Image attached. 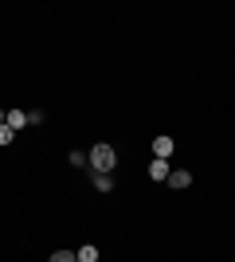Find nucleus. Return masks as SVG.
Returning <instances> with one entry per match:
<instances>
[{
	"instance_id": "f257e3e1",
	"label": "nucleus",
	"mask_w": 235,
	"mask_h": 262,
	"mask_svg": "<svg viewBox=\"0 0 235 262\" xmlns=\"http://www.w3.org/2000/svg\"><path fill=\"white\" fill-rule=\"evenodd\" d=\"M87 164L94 168V172H114V168H118V149H114V145H106V141H98V145L87 153Z\"/></svg>"
},
{
	"instance_id": "f03ea898",
	"label": "nucleus",
	"mask_w": 235,
	"mask_h": 262,
	"mask_svg": "<svg viewBox=\"0 0 235 262\" xmlns=\"http://www.w3.org/2000/svg\"><path fill=\"white\" fill-rule=\"evenodd\" d=\"M173 149H177V145H173V137H153V157H157V161H168V157H173Z\"/></svg>"
},
{
	"instance_id": "7ed1b4c3",
	"label": "nucleus",
	"mask_w": 235,
	"mask_h": 262,
	"mask_svg": "<svg viewBox=\"0 0 235 262\" xmlns=\"http://www.w3.org/2000/svg\"><path fill=\"white\" fill-rule=\"evenodd\" d=\"M90 184L98 188L102 196H110L114 192V172H90Z\"/></svg>"
},
{
	"instance_id": "20e7f679",
	"label": "nucleus",
	"mask_w": 235,
	"mask_h": 262,
	"mask_svg": "<svg viewBox=\"0 0 235 262\" xmlns=\"http://www.w3.org/2000/svg\"><path fill=\"white\" fill-rule=\"evenodd\" d=\"M165 180H168V188H177V192H180V188H188V184H192V172H184V168H168Z\"/></svg>"
},
{
	"instance_id": "39448f33",
	"label": "nucleus",
	"mask_w": 235,
	"mask_h": 262,
	"mask_svg": "<svg viewBox=\"0 0 235 262\" xmlns=\"http://www.w3.org/2000/svg\"><path fill=\"white\" fill-rule=\"evenodd\" d=\"M165 176H168V161H157L153 157L149 161V180H165Z\"/></svg>"
},
{
	"instance_id": "423d86ee",
	"label": "nucleus",
	"mask_w": 235,
	"mask_h": 262,
	"mask_svg": "<svg viewBox=\"0 0 235 262\" xmlns=\"http://www.w3.org/2000/svg\"><path fill=\"white\" fill-rule=\"evenodd\" d=\"M75 262H98V247H90V243H87V247H78Z\"/></svg>"
},
{
	"instance_id": "0eeeda50",
	"label": "nucleus",
	"mask_w": 235,
	"mask_h": 262,
	"mask_svg": "<svg viewBox=\"0 0 235 262\" xmlns=\"http://www.w3.org/2000/svg\"><path fill=\"white\" fill-rule=\"evenodd\" d=\"M24 114H28V125H44V118H47L44 110H24Z\"/></svg>"
},
{
	"instance_id": "6e6552de",
	"label": "nucleus",
	"mask_w": 235,
	"mask_h": 262,
	"mask_svg": "<svg viewBox=\"0 0 235 262\" xmlns=\"http://www.w3.org/2000/svg\"><path fill=\"white\" fill-rule=\"evenodd\" d=\"M12 141H16V133H12L4 121H0V145H12Z\"/></svg>"
},
{
	"instance_id": "1a4fd4ad",
	"label": "nucleus",
	"mask_w": 235,
	"mask_h": 262,
	"mask_svg": "<svg viewBox=\"0 0 235 262\" xmlns=\"http://www.w3.org/2000/svg\"><path fill=\"white\" fill-rule=\"evenodd\" d=\"M71 164H75V168H82V164H87V153H78V149H71V157H67Z\"/></svg>"
},
{
	"instance_id": "9d476101",
	"label": "nucleus",
	"mask_w": 235,
	"mask_h": 262,
	"mask_svg": "<svg viewBox=\"0 0 235 262\" xmlns=\"http://www.w3.org/2000/svg\"><path fill=\"white\" fill-rule=\"evenodd\" d=\"M47 262H75V254H71V251H55Z\"/></svg>"
},
{
	"instance_id": "9b49d317",
	"label": "nucleus",
	"mask_w": 235,
	"mask_h": 262,
	"mask_svg": "<svg viewBox=\"0 0 235 262\" xmlns=\"http://www.w3.org/2000/svg\"><path fill=\"white\" fill-rule=\"evenodd\" d=\"M4 114H8V110H4V106H0V121H4Z\"/></svg>"
}]
</instances>
